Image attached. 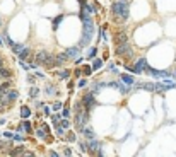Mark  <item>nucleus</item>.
I'll return each mask as SVG.
<instances>
[{
	"label": "nucleus",
	"mask_w": 176,
	"mask_h": 157,
	"mask_svg": "<svg viewBox=\"0 0 176 157\" xmlns=\"http://www.w3.org/2000/svg\"><path fill=\"white\" fill-rule=\"evenodd\" d=\"M67 157H70V156H67Z\"/></svg>",
	"instance_id": "obj_35"
},
{
	"label": "nucleus",
	"mask_w": 176,
	"mask_h": 157,
	"mask_svg": "<svg viewBox=\"0 0 176 157\" xmlns=\"http://www.w3.org/2000/svg\"><path fill=\"white\" fill-rule=\"evenodd\" d=\"M29 96H31L33 99L38 98V96H39V89H38V87H33V89H31V92H29Z\"/></svg>",
	"instance_id": "obj_17"
},
{
	"label": "nucleus",
	"mask_w": 176,
	"mask_h": 157,
	"mask_svg": "<svg viewBox=\"0 0 176 157\" xmlns=\"http://www.w3.org/2000/svg\"><path fill=\"white\" fill-rule=\"evenodd\" d=\"M80 133H84V135H86V137H87L89 140H94V138H96L94 132H92L91 128H82V132H80Z\"/></svg>",
	"instance_id": "obj_12"
},
{
	"label": "nucleus",
	"mask_w": 176,
	"mask_h": 157,
	"mask_svg": "<svg viewBox=\"0 0 176 157\" xmlns=\"http://www.w3.org/2000/svg\"><path fill=\"white\" fill-rule=\"evenodd\" d=\"M17 55H19V58H21V62H24V60H28L29 58V55H31V51L28 48H22L19 51V53H17Z\"/></svg>",
	"instance_id": "obj_11"
},
{
	"label": "nucleus",
	"mask_w": 176,
	"mask_h": 157,
	"mask_svg": "<svg viewBox=\"0 0 176 157\" xmlns=\"http://www.w3.org/2000/svg\"><path fill=\"white\" fill-rule=\"evenodd\" d=\"M22 125H24V132H26V133H33V127H31L29 120H24Z\"/></svg>",
	"instance_id": "obj_14"
},
{
	"label": "nucleus",
	"mask_w": 176,
	"mask_h": 157,
	"mask_svg": "<svg viewBox=\"0 0 176 157\" xmlns=\"http://www.w3.org/2000/svg\"><path fill=\"white\" fill-rule=\"evenodd\" d=\"M36 137H38V138H41V140H46V142L53 140V138H50V133H48V132H46V130H45L43 127L36 130Z\"/></svg>",
	"instance_id": "obj_6"
},
{
	"label": "nucleus",
	"mask_w": 176,
	"mask_h": 157,
	"mask_svg": "<svg viewBox=\"0 0 176 157\" xmlns=\"http://www.w3.org/2000/svg\"><path fill=\"white\" fill-rule=\"evenodd\" d=\"M80 104H82V108H84L86 113H89L91 109L94 108V106H96V99L92 96V92H86V94L82 96V99H80Z\"/></svg>",
	"instance_id": "obj_2"
},
{
	"label": "nucleus",
	"mask_w": 176,
	"mask_h": 157,
	"mask_svg": "<svg viewBox=\"0 0 176 157\" xmlns=\"http://www.w3.org/2000/svg\"><path fill=\"white\" fill-rule=\"evenodd\" d=\"M53 108L57 109V111H60V109L63 108V106H62V103H55V104H53Z\"/></svg>",
	"instance_id": "obj_25"
},
{
	"label": "nucleus",
	"mask_w": 176,
	"mask_h": 157,
	"mask_svg": "<svg viewBox=\"0 0 176 157\" xmlns=\"http://www.w3.org/2000/svg\"><path fill=\"white\" fill-rule=\"evenodd\" d=\"M21 157H36V154H34V152H31V150H26V152H24Z\"/></svg>",
	"instance_id": "obj_22"
},
{
	"label": "nucleus",
	"mask_w": 176,
	"mask_h": 157,
	"mask_svg": "<svg viewBox=\"0 0 176 157\" xmlns=\"http://www.w3.org/2000/svg\"><path fill=\"white\" fill-rule=\"evenodd\" d=\"M67 142H75V133L74 132H69L67 133Z\"/></svg>",
	"instance_id": "obj_21"
},
{
	"label": "nucleus",
	"mask_w": 176,
	"mask_h": 157,
	"mask_svg": "<svg viewBox=\"0 0 176 157\" xmlns=\"http://www.w3.org/2000/svg\"><path fill=\"white\" fill-rule=\"evenodd\" d=\"M51 123L57 127V125L60 123V115H53V116H51Z\"/></svg>",
	"instance_id": "obj_20"
},
{
	"label": "nucleus",
	"mask_w": 176,
	"mask_h": 157,
	"mask_svg": "<svg viewBox=\"0 0 176 157\" xmlns=\"http://www.w3.org/2000/svg\"><path fill=\"white\" fill-rule=\"evenodd\" d=\"M50 157H58V154L55 150H50Z\"/></svg>",
	"instance_id": "obj_29"
},
{
	"label": "nucleus",
	"mask_w": 176,
	"mask_h": 157,
	"mask_svg": "<svg viewBox=\"0 0 176 157\" xmlns=\"http://www.w3.org/2000/svg\"><path fill=\"white\" fill-rule=\"evenodd\" d=\"M113 16H115L116 19H120V21H125V19H127V16H128L127 5H125L123 2L115 4V5H113Z\"/></svg>",
	"instance_id": "obj_3"
},
{
	"label": "nucleus",
	"mask_w": 176,
	"mask_h": 157,
	"mask_svg": "<svg viewBox=\"0 0 176 157\" xmlns=\"http://www.w3.org/2000/svg\"><path fill=\"white\" fill-rule=\"evenodd\" d=\"M86 84H87V82H86V80H80V82H79V87H84V86H86Z\"/></svg>",
	"instance_id": "obj_31"
},
{
	"label": "nucleus",
	"mask_w": 176,
	"mask_h": 157,
	"mask_svg": "<svg viewBox=\"0 0 176 157\" xmlns=\"http://www.w3.org/2000/svg\"><path fill=\"white\" fill-rule=\"evenodd\" d=\"M43 113H45L46 116H48V115H50V108H48V106H43Z\"/></svg>",
	"instance_id": "obj_26"
},
{
	"label": "nucleus",
	"mask_w": 176,
	"mask_h": 157,
	"mask_svg": "<svg viewBox=\"0 0 176 157\" xmlns=\"http://www.w3.org/2000/svg\"><path fill=\"white\" fill-rule=\"evenodd\" d=\"M57 127H58L60 130H65V128H69V127H70V121H69V120H65V118H63V120H60V123L57 125Z\"/></svg>",
	"instance_id": "obj_13"
},
{
	"label": "nucleus",
	"mask_w": 176,
	"mask_h": 157,
	"mask_svg": "<svg viewBox=\"0 0 176 157\" xmlns=\"http://www.w3.org/2000/svg\"><path fill=\"white\" fill-rule=\"evenodd\" d=\"M121 77V80L125 82V84H133V78L130 77V75H127V74H123V75H120Z\"/></svg>",
	"instance_id": "obj_15"
},
{
	"label": "nucleus",
	"mask_w": 176,
	"mask_h": 157,
	"mask_svg": "<svg viewBox=\"0 0 176 157\" xmlns=\"http://www.w3.org/2000/svg\"><path fill=\"white\" fill-rule=\"evenodd\" d=\"M0 24H2V22H0Z\"/></svg>",
	"instance_id": "obj_36"
},
{
	"label": "nucleus",
	"mask_w": 176,
	"mask_h": 157,
	"mask_svg": "<svg viewBox=\"0 0 176 157\" xmlns=\"http://www.w3.org/2000/svg\"><path fill=\"white\" fill-rule=\"evenodd\" d=\"M86 150H87L89 154H92V156H94V154H98L99 150H101V145H99L98 140H94V142L91 140L89 144H86Z\"/></svg>",
	"instance_id": "obj_4"
},
{
	"label": "nucleus",
	"mask_w": 176,
	"mask_h": 157,
	"mask_svg": "<svg viewBox=\"0 0 176 157\" xmlns=\"http://www.w3.org/2000/svg\"><path fill=\"white\" fill-rule=\"evenodd\" d=\"M34 63L36 65H43L46 69H53L55 67V57L50 51H46V50H39L36 53V57H34Z\"/></svg>",
	"instance_id": "obj_1"
},
{
	"label": "nucleus",
	"mask_w": 176,
	"mask_h": 157,
	"mask_svg": "<svg viewBox=\"0 0 176 157\" xmlns=\"http://www.w3.org/2000/svg\"><path fill=\"white\" fill-rule=\"evenodd\" d=\"M4 135H5V137H7V138H14V133H12V132H5Z\"/></svg>",
	"instance_id": "obj_27"
},
{
	"label": "nucleus",
	"mask_w": 176,
	"mask_h": 157,
	"mask_svg": "<svg viewBox=\"0 0 176 157\" xmlns=\"http://www.w3.org/2000/svg\"><path fill=\"white\" fill-rule=\"evenodd\" d=\"M69 75H70V72H69V70H63V72H60V74H58V77L62 78V80L69 78Z\"/></svg>",
	"instance_id": "obj_18"
},
{
	"label": "nucleus",
	"mask_w": 176,
	"mask_h": 157,
	"mask_svg": "<svg viewBox=\"0 0 176 157\" xmlns=\"http://www.w3.org/2000/svg\"><path fill=\"white\" fill-rule=\"evenodd\" d=\"M43 106H45V103H36V108L38 109H43Z\"/></svg>",
	"instance_id": "obj_30"
},
{
	"label": "nucleus",
	"mask_w": 176,
	"mask_h": 157,
	"mask_svg": "<svg viewBox=\"0 0 176 157\" xmlns=\"http://www.w3.org/2000/svg\"><path fill=\"white\" fill-rule=\"evenodd\" d=\"M128 41V36L125 34V33H118L116 36H115V45L116 46H120V45H125Z\"/></svg>",
	"instance_id": "obj_7"
},
{
	"label": "nucleus",
	"mask_w": 176,
	"mask_h": 157,
	"mask_svg": "<svg viewBox=\"0 0 176 157\" xmlns=\"http://www.w3.org/2000/svg\"><path fill=\"white\" fill-rule=\"evenodd\" d=\"M80 74H82V70H75V77H80Z\"/></svg>",
	"instance_id": "obj_32"
},
{
	"label": "nucleus",
	"mask_w": 176,
	"mask_h": 157,
	"mask_svg": "<svg viewBox=\"0 0 176 157\" xmlns=\"http://www.w3.org/2000/svg\"><path fill=\"white\" fill-rule=\"evenodd\" d=\"M62 116L65 118V120H67V118H70V108H69V106L62 108Z\"/></svg>",
	"instance_id": "obj_16"
},
{
	"label": "nucleus",
	"mask_w": 176,
	"mask_h": 157,
	"mask_svg": "<svg viewBox=\"0 0 176 157\" xmlns=\"http://www.w3.org/2000/svg\"><path fill=\"white\" fill-rule=\"evenodd\" d=\"M0 69H4V60L0 58Z\"/></svg>",
	"instance_id": "obj_33"
},
{
	"label": "nucleus",
	"mask_w": 176,
	"mask_h": 157,
	"mask_svg": "<svg viewBox=\"0 0 176 157\" xmlns=\"http://www.w3.org/2000/svg\"><path fill=\"white\" fill-rule=\"evenodd\" d=\"M21 118H22V120H28V118H31V109H29V106H22V108H21Z\"/></svg>",
	"instance_id": "obj_10"
},
{
	"label": "nucleus",
	"mask_w": 176,
	"mask_h": 157,
	"mask_svg": "<svg viewBox=\"0 0 176 157\" xmlns=\"http://www.w3.org/2000/svg\"><path fill=\"white\" fill-rule=\"evenodd\" d=\"M14 140H17V142H22L24 138H22V135H19V133H14Z\"/></svg>",
	"instance_id": "obj_24"
},
{
	"label": "nucleus",
	"mask_w": 176,
	"mask_h": 157,
	"mask_svg": "<svg viewBox=\"0 0 176 157\" xmlns=\"http://www.w3.org/2000/svg\"><path fill=\"white\" fill-rule=\"evenodd\" d=\"M26 152V147L24 145H17V147H12L9 150V157H21Z\"/></svg>",
	"instance_id": "obj_5"
},
{
	"label": "nucleus",
	"mask_w": 176,
	"mask_h": 157,
	"mask_svg": "<svg viewBox=\"0 0 176 157\" xmlns=\"http://www.w3.org/2000/svg\"><path fill=\"white\" fill-rule=\"evenodd\" d=\"M82 72H84V74H86V75H89V74H91V72H92V69H91V67H89V65H86V67H82Z\"/></svg>",
	"instance_id": "obj_23"
},
{
	"label": "nucleus",
	"mask_w": 176,
	"mask_h": 157,
	"mask_svg": "<svg viewBox=\"0 0 176 157\" xmlns=\"http://www.w3.org/2000/svg\"><path fill=\"white\" fill-rule=\"evenodd\" d=\"M99 67H101V62H99V60H96V62H94V67H92V69H99Z\"/></svg>",
	"instance_id": "obj_28"
},
{
	"label": "nucleus",
	"mask_w": 176,
	"mask_h": 157,
	"mask_svg": "<svg viewBox=\"0 0 176 157\" xmlns=\"http://www.w3.org/2000/svg\"><path fill=\"white\" fill-rule=\"evenodd\" d=\"M67 62V53H60L55 57V67H60V65H63Z\"/></svg>",
	"instance_id": "obj_9"
},
{
	"label": "nucleus",
	"mask_w": 176,
	"mask_h": 157,
	"mask_svg": "<svg viewBox=\"0 0 176 157\" xmlns=\"http://www.w3.org/2000/svg\"><path fill=\"white\" fill-rule=\"evenodd\" d=\"M46 94H48V96H53V94H57V89L53 87V86H48V87H46Z\"/></svg>",
	"instance_id": "obj_19"
},
{
	"label": "nucleus",
	"mask_w": 176,
	"mask_h": 157,
	"mask_svg": "<svg viewBox=\"0 0 176 157\" xmlns=\"http://www.w3.org/2000/svg\"><path fill=\"white\" fill-rule=\"evenodd\" d=\"M144 70H149L145 60H138V63L133 67V72H135V74H140V72H144Z\"/></svg>",
	"instance_id": "obj_8"
},
{
	"label": "nucleus",
	"mask_w": 176,
	"mask_h": 157,
	"mask_svg": "<svg viewBox=\"0 0 176 157\" xmlns=\"http://www.w3.org/2000/svg\"><path fill=\"white\" fill-rule=\"evenodd\" d=\"M0 45H2V39H0Z\"/></svg>",
	"instance_id": "obj_34"
}]
</instances>
